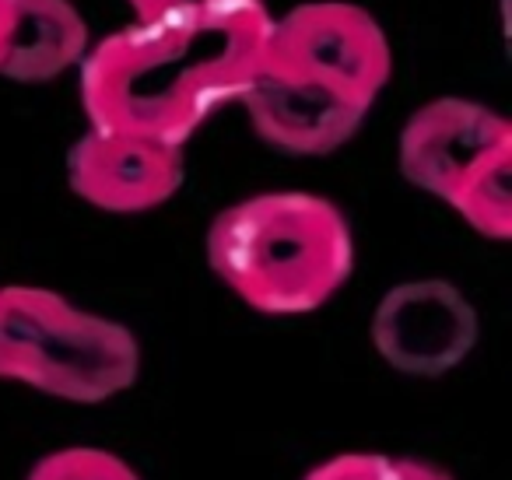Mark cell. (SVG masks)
I'll return each mask as SVG.
<instances>
[{"label": "cell", "instance_id": "1", "mask_svg": "<svg viewBox=\"0 0 512 480\" xmlns=\"http://www.w3.org/2000/svg\"><path fill=\"white\" fill-rule=\"evenodd\" d=\"M271 22L264 0H235L204 15L134 22L99 39L81 60L88 127L186 148L260 71Z\"/></svg>", "mask_w": 512, "mask_h": 480}, {"label": "cell", "instance_id": "2", "mask_svg": "<svg viewBox=\"0 0 512 480\" xmlns=\"http://www.w3.org/2000/svg\"><path fill=\"white\" fill-rule=\"evenodd\" d=\"M207 263L249 309L306 316L348 284L355 235L344 211L327 197L299 190L256 193L211 221Z\"/></svg>", "mask_w": 512, "mask_h": 480}, {"label": "cell", "instance_id": "3", "mask_svg": "<svg viewBox=\"0 0 512 480\" xmlns=\"http://www.w3.org/2000/svg\"><path fill=\"white\" fill-rule=\"evenodd\" d=\"M141 372L123 323L36 284H0V379L67 403H106Z\"/></svg>", "mask_w": 512, "mask_h": 480}, {"label": "cell", "instance_id": "4", "mask_svg": "<svg viewBox=\"0 0 512 480\" xmlns=\"http://www.w3.org/2000/svg\"><path fill=\"white\" fill-rule=\"evenodd\" d=\"M267 60L376 106L393 71L390 39L376 15L344 0H309L274 18Z\"/></svg>", "mask_w": 512, "mask_h": 480}, {"label": "cell", "instance_id": "5", "mask_svg": "<svg viewBox=\"0 0 512 480\" xmlns=\"http://www.w3.org/2000/svg\"><path fill=\"white\" fill-rule=\"evenodd\" d=\"M477 312L456 284L439 277L404 281L372 312V347L390 368L435 379L467 361L477 344Z\"/></svg>", "mask_w": 512, "mask_h": 480}, {"label": "cell", "instance_id": "6", "mask_svg": "<svg viewBox=\"0 0 512 480\" xmlns=\"http://www.w3.org/2000/svg\"><path fill=\"white\" fill-rule=\"evenodd\" d=\"M239 106L246 109L249 127L264 144L285 155L309 158L344 148L372 109L323 81L271 64L267 57L242 88Z\"/></svg>", "mask_w": 512, "mask_h": 480}, {"label": "cell", "instance_id": "7", "mask_svg": "<svg viewBox=\"0 0 512 480\" xmlns=\"http://www.w3.org/2000/svg\"><path fill=\"white\" fill-rule=\"evenodd\" d=\"M512 148V123L474 99H432L400 130V176L446 204L453 190L491 155Z\"/></svg>", "mask_w": 512, "mask_h": 480}, {"label": "cell", "instance_id": "8", "mask_svg": "<svg viewBox=\"0 0 512 480\" xmlns=\"http://www.w3.org/2000/svg\"><path fill=\"white\" fill-rule=\"evenodd\" d=\"M186 176L183 148L88 127L67 155V183L106 214H144L169 204Z\"/></svg>", "mask_w": 512, "mask_h": 480}, {"label": "cell", "instance_id": "9", "mask_svg": "<svg viewBox=\"0 0 512 480\" xmlns=\"http://www.w3.org/2000/svg\"><path fill=\"white\" fill-rule=\"evenodd\" d=\"M88 25L71 0H15V18L0 46V78L15 85H46L81 67Z\"/></svg>", "mask_w": 512, "mask_h": 480}, {"label": "cell", "instance_id": "10", "mask_svg": "<svg viewBox=\"0 0 512 480\" xmlns=\"http://www.w3.org/2000/svg\"><path fill=\"white\" fill-rule=\"evenodd\" d=\"M477 235L495 242L512 239V148L481 162L446 200Z\"/></svg>", "mask_w": 512, "mask_h": 480}, {"label": "cell", "instance_id": "11", "mask_svg": "<svg viewBox=\"0 0 512 480\" xmlns=\"http://www.w3.org/2000/svg\"><path fill=\"white\" fill-rule=\"evenodd\" d=\"M302 480H453L442 466L425 459L383 456V452H341L323 459Z\"/></svg>", "mask_w": 512, "mask_h": 480}, {"label": "cell", "instance_id": "12", "mask_svg": "<svg viewBox=\"0 0 512 480\" xmlns=\"http://www.w3.org/2000/svg\"><path fill=\"white\" fill-rule=\"evenodd\" d=\"M25 480H141L123 456L95 445H71L43 456Z\"/></svg>", "mask_w": 512, "mask_h": 480}, {"label": "cell", "instance_id": "13", "mask_svg": "<svg viewBox=\"0 0 512 480\" xmlns=\"http://www.w3.org/2000/svg\"><path fill=\"white\" fill-rule=\"evenodd\" d=\"M134 11V22H162V18L204 15V11L225 8L235 0H127Z\"/></svg>", "mask_w": 512, "mask_h": 480}, {"label": "cell", "instance_id": "14", "mask_svg": "<svg viewBox=\"0 0 512 480\" xmlns=\"http://www.w3.org/2000/svg\"><path fill=\"white\" fill-rule=\"evenodd\" d=\"M11 18H15V0H0V46H4V36L11 29Z\"/></svg>", "mask_w": 512, "mask_h": 480}]
</instances>
